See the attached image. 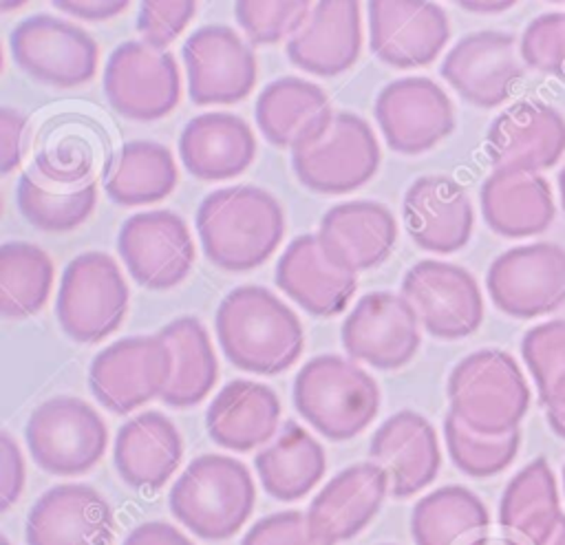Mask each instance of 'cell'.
Segmentation results:
<instances>
[{"instance_id": "f546056e", "label": "cell", "mask_w": 565, "mask_h": 545, "mask_svg": "<svg viewBox=\"0 0 565 545\" xmlns=\"http://www.w3.org/2000/svg\"><path fill=\"white\" fill-rule=\"evenodd\" d=\"M256 157V137L245 119L232 113H201L179 137V159L199 181L241 177Z\"/></svg>"}, {"instance_id": "816d5d0a", "label": "cell", "mask_w": 565, "mask_h": 545, "mask_svg": "<svg viewBox=\"0 0 565 545\" xmlns=\"http://www.w3.org/2000/svg\"><path fill=\"white\" fill-rule=\"evenodd\" d=\"M457 4L472 13H501V11L512 9L516 2L505 0V2H457Z\"/></svg>"}, {"instance_id": "d4e9b609", "label": "cell", "mask_w": 565, "mask_h": 545, "mask_svg": "<svg viewBox=\"0 0 565 545\" xmlns=\"http://www.w3.org/2000/svg\"><path fill=\"white\" fill-rule=\"evenodd\" d=\"M402 216L411 241L433 254L459 252L475 227L466 188L446 174L417 177L404 194Z\"/></svg>"}, {"instance_id": "f1b7e54d", "label": "cell", "mask_w": 565, "mask_h": 545, "mask_svg": "<svg viewBox=\"0 0 565 545\" xmlns=\"http://www.w3.org/2000/svg\"><path fill=\"white\" fill-rule=\"evenodd\" d=\"M280 426V399L276 391L256 380H230L205 410L210 439L232 452H249L267 446Z\"/></svg>"}, {"instance_id": "e575fe53", "label": "cell", "mask_w": 565, "mask_h": 545, "mask_svg": "<svg viewBox=\"0 0 565 545\" xmlns=\"http://www.w3.org/2000/svg\"><path fill=\"white\" fill-rule=\"evenodd\" d=\"M415 545H488L490 512L463 485H441L424 494L411 512Z\"/></svg>"}, {"instance_id": "9f6ffc18", "label": "cell", "mask_w": 565, "mask_h": 545, "mask_svg": "<svg viewBox=\"0 0 565 545\" xmlns=\"http://www.w3.org/2000/svg\"><path fill=\"white\" fill-rule=\"evenodd\" d=\"M0 545H11V543H9V538H7V536H4V534H2V536H0Z\"/></svg>"}, {"instance_id": "f6af8a7d", "label": "cell", "mask_w": 565, "mask_h": 545, "mask_svg": "<svg viewBox=\"0 0 565 545\" xmlns=\"http://www.w3.org/2000/svg\"><path fill=\"white\" fill-rule=\"evenodd\" d=\"M196 15V2L192 0H174V2H157L148 0L139 4L137 13V33L141 42L150 49L163 51L170 42H174L183 29Z\"/></svg>"}, {"instance_id": "c3c4849f", "label": "cell", "mask_w": 565, "mask_h": 545, "mask_svg": "<svg viewBox=\"0 0 565 545\" xmlns=\"http://www.w3.org/2000/svg\"><path fill=\"white\" fill-rule=\"evenodd\" d=\"M26 135V115L18 108H0V170L2 174L13 172L22 161Z\"/></svg>"}, {"instance_id": "6f0895ef", "label": "cell", "mask_w": 565, "mask_h": 545, "mask_svg": "<svg viewBox=\"0 0 565 545\" xmlns=\"http://www.w3.org/2000/svg\"><path fill=\"white\" fill-rule=\"evenodd\" d=\"M563 488H565V466H563Z\"/></svg>"}, {"instance_id": "4dcf8cb0", "label": "cell", "mask_w": 565, "mask_h": 545, "mask_svg": "<svg viewBox=\"0 0 565 545\" xmlns=\"http://www.w3.org/2000/svg\"><path fill=\"white\" fill-rule=\"evenodd\" d=\"M274 280L296 304L320 318L342 313L358 289L355 274L331 265L316 234H300L285 247Z\"/></svg>"}, {"instance_id": "3957f363", "label": "cell", "mask_w": 565, "mask_h": 545, "mask_svg": "<svg viewBox=\"0 0 565 545\" xmlns=\"http://www.w3.org/2000/svg\"><path fill=\"white\" fill-rule=\"evenodd\" d=\"M254 505L252 472L243 461L218 452L194 457L168 494L170 514L196 538L214 543L236 536Z\"/></svg>"}, {"instance_id": "484cf974", "label": "cell", "mask_w": 565, "mask_h": 545, "mask_svg": "<svg viewBox=\"0 0 565 545\" xmlns=\"http://www.w3.org/2000/svg\"><path fill=\"white\" fill-rule=\"evenodd\" d=\"M254 115L263 137L291 152L318 141L335 117L329 95L316 82L294 75L267 84L256 99Z\"/></svg>"}, {"instance_id": "9c48e42d", "label": "cell", "mask_w": 565, "mask_h": 545, "mask_svg": "<svg viewBox=\"0 0 565 545\" xmlns=\"http://www.w3.org/2000/svg\"><path fill=\"white\" fill-rule=\"evenodd\" d=\"M382 150L366 119L338 110L327 132L307 148L291 152L296 179L318 194H347L371 181Z\"/></svg>"}, {"instance_id": "6da1fadb", "label": "cell", "mask_w": 565, "mask_h": 545, "mask_svg": "<svg viewBox=\"0 0 565 545\" xmlns=\"http://www.w3.org/2000/svg\"><path fill=\"white\" fill-rule=\"evenodd\" d=\"M214 329L223 355L254 375H278L291 368L305 349L296 311L260 285L232 289L216 309Z\"/></svg>"}, {"instance_id": "5bb4252c", "label": "cell", "mask_w": 565, "mask_h": 545, "mask_svg": "<svg viewBox=\"0 0 565 545\" xmlns=\"http://www.w3.org/2000/svg\"><path fill=\"white\" fill-rule=\"evenodd\" d=\"M117 252L128 274L150 291L181 285L196 258L188 223L172 210H150L124 221Z\"/></svg>"}, {"instance_id": "cb8c5ba5", "label": "cell", "mask_w": 565, "mask_h": 545, "mask_svg": "<svg viewBox=\"0 0 565 545\" xmlns=\"http://www.w3.org/2000/svg\"><path fill=\"white\" fill-rule=\"evenodd\" d=\"M316 238L331 265L358 274L380 267L391 256L397 221L384 203L344 201L322 214Z\"/></svg>"}, {"instance_id": "b9f144b4", "label": "cell", "mask_w": 565, "mask_h": 545, "mask_svg": "<svg viewBox=\"0 0 565 545\" xmlns=\"http://www.w3.org/2000/svg\"><path fill=\"white\" fill-rule=\"evenodd\" d=\"M313 2H234V18L243 29L249 46L278 44L291 40L311 13Z\"/></svg>"}, {"instance_id": "277c9868", "label": "cell", "mask_w": 565, "mask_h": 545, "mask_svg": "<svg viewBox=\"0 0 565 545\" xmlns=\"http://www.w3.org/2000/svg\"><path fill=\"white\" fill-rule=\"evenodd\" d=\"M298 415L331 441L364 432L380 410V386L358 362L324 353L311 357L294 377Z\"/></svg>"}, {"instance_id": "11a10c76", "label": "cell", "mask_w": 565, "mask_h": 545, "mask_svg": "<svg viewBox=\"0 0 565 545\" xmlns=\"http://www.w3.org/2000/svg\"><path fill=\"white\" fill-rule=\"evenodd\" d=\"M558 194H561V205L565 210V163H563V168L558 172Z\"/></svg>"}, {"instance_id": "8d00e7d4", "label": "cell", "mask_w": 565, "mask_h": 545, "mask_svg": "<svg viewBox=\"0 0 565 545\" xmlns=\"http://www.w3.org/2000/svg\"><path fill=\"white\" fill-rule=\"evenodd\" d=\"M159 335L172 351V377L161 402L172 408L201 404L218 380V360L205 324L194 316H181L168 322Z\"/></svg>"}, {"instance_id": "f5cc1de1", "label": "cell", "mask_w": 565, "mask_h": 545, "mask_svg": "<svg viewBox=\"0 0 565 545\" xmlns=\"http://www.w3.org/2000/svg\"><path fill=\"white\" fill-rule=\"evenodd\" d=\"M545 419L552 428V432L561 439H565V406H552L545 408Z\"/></svg>"}, {"instance_id": "836d02e7", "label": "cell", "mask_w": 565, "mask_h": 545, "mask_svg": "<svg viewBox=\"0 0 565 545\" xmlns=\"http://www.w3.org/2000/svg\"><path fill=\"white\" fill-rule=\"evenodd\" d=\"M263 490L282 503L307 496L327 472V455L318 439L298 421L287 419L278 435L254 457Z\"/></svg>"}, {"instance_id": "ffe728a7", "label": "cell", "mask_w": 565, "mask_h": 545, "mask_svg": "<svg viewBox=\"0 0 565 545\" xmlns=\"http://www.w3.org/2000/svg\"><path fill=\"white\" fill-rule=\"evenodd\" d=\"M448 40V15L435 2H369V46L380 62L393 68L430 64L439 57Z\"/></svg>"}, {"instance_id": "ac0fdd59", "label": "cell", "mask_w": 565, "mask_h": 545, "mask_svg": "<svg viewBox=\"0 0 565 545\" xmlns=\"http://www.w3.org/2000/svg\"><path fill=\"white\" fill-rule=\"evenodd\" d=\"M486 154L494 170L539 174L565 154V117L539 99H523L501 110L486 132Z\"/></svg>"}, {"instance_id": "603a6c76", "label": "cell", "mask_w": 565, "mask_h": 545, "mask_svg": "<svg viewBox=\"0 0 565 545\" xmlns=\"http://www.w3.org/2000/svg\"><path fill=\"white\" fill-rule=\"evenodd\" d=\"M388 479L373 461H358L331 477L311 499L305 516L311 536L331 545L355 538L377 516Z\"/></svg>"}, {"instance_id": "ba28073f", "label": "cell", "mask_w": 565, "mask_h": 545, "mask_svg": "<svg viewBox=\"0 0 565 545\" xmlns=\"http://www.w3.org/2000/svg\"><path fill=\"white\" fill-rule=\"evenodd\" d=\"M9 49L22 73L55 88L90 82L99 62V46L86 29L49 13L20 20L11 29Z\"/></svg>"}, {"instance_id": "f35d334b", "label": "cell", "mask_w": 565, "mask_h": 545, "mask_svg": "<svg viewBox=\"0 0 565 545\" xmlns=\"http://www.w3.org/2000/svg\"><path fill=\"white\" fill-rule=\"evenodd\" d=\"M15 203L26 223L40 232L64 234L79 227L97 205V185L86 181L75 188L44 181L35 170L20 177Z\"/></svg>"}, {"instance_id": "d590c367", "label": "cell", "mask_w": 565, "mask_h": 545, "mask_svg": "<svg viewBox=\"0 0 565 545\" xmlns=\"http://www.w3.org/2000/svg\"><path fill=\"white\" fill-rule=\"evenodd\" d=\"M179 183V168L168 146L135 139L126 141L108 161L104 190L110 201L126 207L163 201Z\"/></svg>"}, {"instance_id": "d6a6232c", "label": "cell", "mask_w": 565, "mask_h": 545, "mask_svg": "<svg viewBox=\"0 0 565 545\" xmlns=\"http://www.w3.org/2000/svg\"><path fill=\"white\" fill-rule=\"evenodd\" d=\"M556 477L545 457L525 463L505 485L499 501V525L505 545H539L561 519Z\"/></svg>"}, {"instance_id": "1f68e13d", "label": "cell", "mask_w": 565, "mask_h": 545, "mask_svg": "<svg viewBox=\"0 0 565 545\" xmlns=\"http://www.w3.org/2000/svg\"><path fill=\"white\" fill-rule=\"evenodd\" d=\"M486 225L503 238L543 234L554 216V194L545 177L519 170H492L479 190Z\"/></svg>"}, {"instance_id": "ee69618b", "label": "cell", "mask_w": 565, "mask_h": 545, "mask_svg": "<svg viewBox=\"0 0 565 545\" xmlns=\"http://www.w3.org/2000/svg\"><path fill=\"white\" fill-rule=\"evenodd\" d=\"M519 53L532 71L565 79V13L536 15L519 40Z\"/></svg>"}, {"instance_id": "74e56055", "label": "cell", "mask_w": 565, "mask_h": 545, "mask_svg": "<svg viewBox=\"0 0 565 545\" xmlns=\"http://www.w3.org/2000/svg\"><path fill=\"white\" fill-rule=\"evenodd\" d=\"M55 278L51 256L26 241L0 247V313L7 320H26L49 300Z\"/></svg>"}, {"instance_id": "7402d4cb", "label": "cell", "mask_w": 565, "mask_h": 545, "mask_svg": "<svg viewBox=\"0 0 565 545\" xmlns=\"http://www.w3.org/2000/svg\"><path fill=\"white\" fill-rule=\"evenodd\" d=\"M369 457L384 470L393 499L415 496L437 479L441 468L435 426L411 408L393 413L375 428Z\"/></svg>"}, {"instance_id": "5b68a950", "label": "cell", "mask_w": 565, "mask_h": 545, "mask_svg": "<svg viewBox=\"0 0 565 545\" xmlns=\"http://www.w3.org/2000/svg\"><path fill=\"white\" fill-rule=\"evenodd\" d=\"M446 393L450 413L486 437L519 430L530 408L527 380L503 349H479L461 357L448 375Z\"/></svg>"}, {"instance_id": "8992f818", "label": "cell", "mask_w": 565, "mask_h": 545, "mask_svg": "<svg viewBox=\"0 0 565 545\" xmlns=\"http://www.w3.org/2000/svg\"><path fill=\"white\" fill-rule=\"evenodd\" d=\"M130 289L106 252L75 256L60 280L55 313L62 331L79 342L95 344L115 333L128 313Z\"/></svg>"}, {"instance_id": "d6986e66", "label": "cell", "mask_w": 565, "mask_h": 545, "mask_svg": "<svg viewBox=\"0 0 565 545\" xmlns=\"http://www.w3.org/2000/svg\"><path fill=\"white\" fill-rule=\"evenodd\" d=\"M441 77L477 108L501 106L523 77L516 38L492 29L466 33L446 53Z\"/></svg>"}, {"instance_id": "e0dca14e", "label": "cell", "mask_w": 565, "mask_h": 545, "mask_svg": "<svg viewBox=\"0 0 565 545\" xmlns=\"http://www.w3.org/2000/svg\"><path fill=\"white\" fill-rule=\"evenodd\" d=\"M188 95L199 106L236 104L256 86L252 46L227 24H205L183 44Z\"/></svg>"}, {"instance_id": "52a82bcc", "label": "cell", "mask_w": 565, "mask_h": 545, "mask_svg": "<svg viewBox=\"0 0 565 545\" xmlns=\"http://www.w3.org/2000/svg\"><path fill=\"white\" fill-rule=\"evenodd\" d=\"M24 439L40 470L55 477H79L102 461L108 448V428L82 397L55 395L29 415Z\"/></svg>"}, {"instance_id": "4fadbf2b", "label": "cell", "mask_w": 565, "mask_h": 545, "mask_svg": "<svg viewBox=\"0 0 565 545\" xmlns=\"http://www.w3.org/2000/svg\"><path fill=\"white\" fill-rule=\"evenodd\" d=\"M104 95L124 117L157 121L181 99V73L170 51H157L139 40L115 46L104 68Z\"/></svg>"}, {"instance_id": "db71d44e", "label": "cell", "mask_w": 565, "mask_h": 545, "mask_svg": "<svg viewBox=\"0 0 565 545\" xmlns=\"http://www.w3.org/2000/svg\"><path fill=\"white\" fill-rule=\"evenodd\" d=\"M539 545H565V516L561 519V523H558V527L552 532V536L545 538V541L539 543Z\"/></svg>"}, {"instance_id": "4316f807", "label": "cell", "mask_w": 565, "mask_h": 545, "mask_svg": "<svg viewBox=\"0 0 565 545\" xmlns=\"http://www.w3.org/2000/svg\"><path fill=\"white\" fill-rule=\"evenodd\" d=\"M362 49L360 2H313L302 29L287 42L294 66L318 77H335L349 71Z\"/></svg>"}, {"instance_id": "f907efd6", "label": "cell", "mask_w": 565, "mask_h": 545, "mask_svg": "<svg viewBox=\"0 0 565 545\" xmlns=\"http://www.w3.org/2000/svg\"><path fill=\"white\" fill-rule=\"evenodd\" d=\"M130 2L126 0H99V2H79V0H57L53 7L62 13H68L71 18L86 20V22H104L110 20L128 9Z\"/></svg>"}, {"instance_id": "44dd1931", "label": "cell", "mask_w": 565, "mask_h": 545, "mask_svg": "<svg viewBox=\"0 0 565 545\" xmlns=\"http://www.w3.org/2000/svg\"><path fill=\"white\" fill-rule=\"evenodd\" d=\"M115 514L106 496L86 483L49 488L31 505L26 545H113Z\"/></svg>"}, {"instance_id": "7a4b0ae2", "label": "cell", "mask_w": 565, "mask_h": 545, "mask_svg": "<svg viewBox=\"0 0 565 545\" xmlns=\"http://www.w3.org/2000/svg\"><path fill=\"white\" fill-rule=\"evenodd\" d=\"M196 232L205 258L223 271L260 267L285 236L278 199L258 185H230L210 192L196 210Z\"/></svg>"}, {"instance_id": "7dc6e473", "label": "cell", "mask_w": 565, "mask_h": 545, "mask_svg": "<svg viewBox=\"0 0 565 545\" xmlns=\"http://www.w3.org/2000/svg\"><path fill=\"white\" fill-rule=\"evenodd\" d=\"M26 468L18 441L9 430L0 432V510L7 512L24 490Z\"/></svg>"}, {"instance_id": "2e32d148", "label": "cell", "mask_w": 565, "mask_h": 545, "mask_svg": "<svg viewBox=\"0 0 565 545\" xmlns=\"http://www.w3.org/2000/svg\"><path fill=\"white\" fill-rule=\"evenodd\" d=\"M386 146L399 154H422L455 130V106L430 77H399L386 84L373 106Z\"/></svg>"}, {"instance_id": "681fc988", "label": "cell", "mask_w": 565, "mask_h": 545, "mask_svg": "<svg viewBox=\"0 0 565 545\" xmlns=\"http://www.w3.org/2000/svg\"><path fill=\"white\" fill-rule=\"evenodd\" d=\"M121 545H194V541L168 521H143L128 532Z\"/></svg>"}, {"instance_id": "7bdbcfd3", "label": "cell", "mask_w": 565, "mask_h": 545, "mask_svg": "<svg viewBox=\"0 0 565 545\" xmlns=\"http://www.w3.org/2000/svg\"><path fill=\"white\" fill-rule=\"evenodd\" d=\"M93 159L95 152L88 137L66 130L38 150L33 170L49 183L75 188L90 181Z\"/></svg>"}, {"instance_id": "30bf717a", "label": "cell", "mask_w": 565, "mask_h": 545, "mask_svg": "<svg viewBox=\"0 0 565 545\" xmlns=\"http://www.w3.org/2000/svg\"><path fill=\"white\" fill-rule=\"evenodd\" d=\"M172 377V351L161 335H128L102 349L88 368L93 397L115 415H128L161 397Z\"/></svg>"}, {"instance_id": "8fae6325", "label": "cell", "mask_w": 565, "mask_h": 545, "mask_svg": "<svg viewBox=\"0 0 565 545\" xmlns=\"http://www.w3.org/2000/svg\"><path fill=\"white\" fill-rule=\"evenodd\" d=\"M486 289L510 318L547 316L565 304V249L547 241L510 247L490 263Z\"/></svg>"}, {"instance_id": "bcb514c9", "label": "cell", "mask_w": 565, "mask_h": 545, "mask_svg": "<svg viewBox=\"0 0 565 545\" xmlns=\"http://www.w3.org/2000/svg\"><path fill=\"white\" fill-rule=\"evenodd\" d=\"M241 545H331L309 534L307 516L298 510L267 514L252 523Z\"/></svg>"}, {"instance_id": "680465c9", "label": "cell", "mask_w": 565, "mask_h": 545, "mask_svg": "<svg viewBox=\"0 0 565 545\" xmlns=\"http://www.w3.org/2000/svg\"><path fill=\"white\" fill-rule=\"evenodd\" d=\"M384 545H388V543H384Z\"/></svg>"}, {"instance_id": "ab89813d", "label": "cell", "mask_w": 565, "mask_h": 545, "mask_svg": "<svg viewBox=\"0 0 565 545\" xmlns=\"http://www.w3.org/2000/svg\"><path fill=\"white\" fill-rule=\"evenodd\" d=\"M444 441L450 461L472 479H488L503 472L519 455L521 430L501 437H486L463 426L450 410L444 417Z\"/></svg>"}, {"instance_id": "60d3db41", "label": "cell", "mask_w": 565, "mask_h": 545, "mask_svg": "<svg viewBox=\"0 0 565 545\" xmlns=\"http://www.w3.org/2000/svg\"><path fill=\"white\" fill-rule=\"evenodd\" d=\"M523 362L545 408L565 406V318L534 324L521 340Z\"/></svg>"}, {"instance_id": "9a60e30c", "label": "cell", "mask_w": 565, "mask_h": 545, "mask_svg": "<svg viewBox=\"0 0 565 545\" xmlns=\"http://www.w3.org/2000/svg\"><path fill=\"white\" fill-rule=\"evenodd\" d=\"M419 318L402 293L369 291L342 322V346L353 362L380 371L406 366L419 344Z\"/></svg>"}, {"instance_id": "7c38bea8", "label": "cell", "mask_w": 565, "mask_h": 545, "mask_svg": "<svg viewBox=\"0 0 565 545\" xmlns=\"http://www.w3.org/2000/svg\"><path fill=\"white\" fill-rule=\"evenodd\" d=\"M399 289L426 333L437 340L468 338L483 322L481 287L461 265L417 260L406 269Z\"/></svg>"}, {"instance_id": "83f0119b", "label": "cell", "mask_w": 565, "mask_h": 545, "mask_svg": "<svg viewBox=\"0 0 565 545\" xmlns=\"http://www.w3.org/2000/svg\"><path fill=\"white\" fill-rule=\"evenodd\" d=\"M183 459V439L174 421L159 410L130 417L115 435L113 463L119 479L141 492L163 488Z\"/></svg>"}]
</instances>
